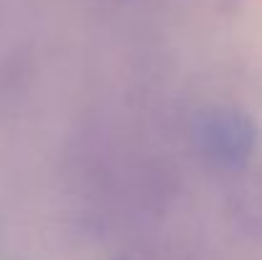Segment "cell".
Returning <instances> with one entry per match:
<instances>
[{
  "label": "cell",
  "mask_w": 262,
  "mask_h": 260,
  "mask_svg": "<svg viewBox=\"0 0 262 260\" xmlns=\"http://www.w3.org/2000/svg\"><path fill=\"white\" fill-rule=\"evenodd\" d=\"M199 138L206 156L224 169L242 166L255 148V128L237 110H211L201 120Z\"/></svg>",
  "instance_id": "cell-1"
}]
</instances>
